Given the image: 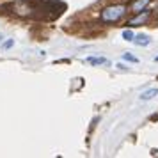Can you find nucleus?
Returning a JSON list of instances; mask_svg holds the SVG:
<instances>
[{
  "label": "nucleus",
  "mask_w": 158,
  "mask_h": 158,
  "mask_svg": "<svg viewBox=\"0 0 158 158\" xmlns=\"http://www.w3.org/2000/svg\"><path fill=\"white\" fill-rule=\"evenodd\" d=\"M155 60H156V62H158V57H155Z\"/></svg>",
  "instance_id": "nucleus-10"
},
{
  "label": "nucleus",
  "mask_w": 158,
  "mask_h": 158,
  "mask_svg": "<svg viewBox=\"0 0 158 158\" xmlns=\"http://www.w3.org/2000/svg\"><path fill=\"white\" fill-rule=\"evenodd\" d=\"M149 15H151L149 11H148V9H144V11H140V13H137L135 18H131V20H130L128 25H130V27H139V25H144V23L149 20Z\"/></svg>",
  "instance_id": "nucleus-2"
},
{
  "label": "nucleus",
  "mask_w": 158,
  "mask_h": 158,
  "mask_svg": "<svg viewBox=\"0 0 158 158\" xmlns=\"http://www.w3.org/2000/svg\"><path fill=\"white\" fill-rule=\"evenodd\" d=\"M156 94H158V87H153V89H149V91H146V93L140 94V100L148 101V100H151V98H155Z\"/></svg>",
  "instance_id": "nucleus-6"
},
{
  "label": "nucleus",
  "mask_w": 158,
  "mask_h": 158,
  "mask_svg": "<svg viewBox=\"0 0 158 158\" xmlns=\"http://www.w3.org/2000/svg\"><path fill=\"white\" fill-rule=\"evenodd\" d=\"M123 59H124V60H128V62H133V64H137V62H139V59L133 57L131 53H123Z\"/></svg>",
  "instance_id": "nucleus-8"
},
{
  "label": "nucleus",
  "mask_w": 158,
  "mask_h": 158,
  "mask_svg": "<svg viewBox=\"0 0 158 158\" xmlns=\"http://www.w3.org/2000/svg\"><path fill=\"white\" fill-rule=\"evenodd\" d=\"M131 43H135L137 46H148L151 43L149 36H146V34H139V36H133V41Z\"/></svg>",
  "instance_id": "nucleus-3"
},
{
  "label": "nucleus",
  "mask_w": 158,
  "mask_h": 158,
  "mask_svg": "<svg viewBox=\"0 0 158 158\" xmlns=\"http://www.w3.org/2000/svg\"><path fill=\"white\" fill-rule=\"evenodd\" d=\"M89 64H93V66H103V64H108V60L105 57H87L85 59Z\"/></svg>",
  "instance_id": "nucleus-5"
},
{
  "label": "nucleus",
  "mask_w": 158,
  "mask_h": 158,
  "mask_svg": "<svg viewBox=\"0 0 158 158\" xmlns=\"http://www.w3.org/2000/svg\"><path fill=\"white\" fill-rule=\"evenodd\" d=\"M126 15V6H108L101 11V22L105 23H115Z\"/></svg>",
  "instance_id": "nucleus-1"
},
{
  "label": "nucleus",
  "mask_w": 158,
  "mask_h": 158,
  "mask_svg": "<svg viewBox=\"0 0 158 158\" xmlns=\"http://www.w3.org/2000/svg\"><path fill=\"white\" fill-rule=\"evenodd\" d=\"M123 39H124V41H133V32L130 29H126L123 32Z\"/></svg>",
  "instance_id": "nucleus-7"
},
{
  "label": "nucleus",
  "mask_w": 158,
  "mask_h": 158,
  "mask_svg": "<svg viewBox=\"0 0 158 158\" xmlns=\"http://www.w3.org/2000/svg\"><path fill=\"white\" fill-rule=\"evenodd\" d=\"M13 44H15V39H7V41H6V43L2 44V48H4V50H9V48H11V46H13Z\"/></svg>",
  "instance_id": "nucleus-9"
},
{
  "label": "nucleus",
  "mask_w": 158,
  "mask_h": 158,
  "mask_svg": "<svg viewBox=\"0 0 158 158\" xmlns=\"http://www.w3.org/2000/svg\"><path fill=\"white\" fill-rule=\"evenodd\" d=\"M151 0H135L133 4H131V9H133V13H140L146 9V6L149 4Z\"/></svg>",
  "instance_id": "nucleus-4"
}]
</instances>
